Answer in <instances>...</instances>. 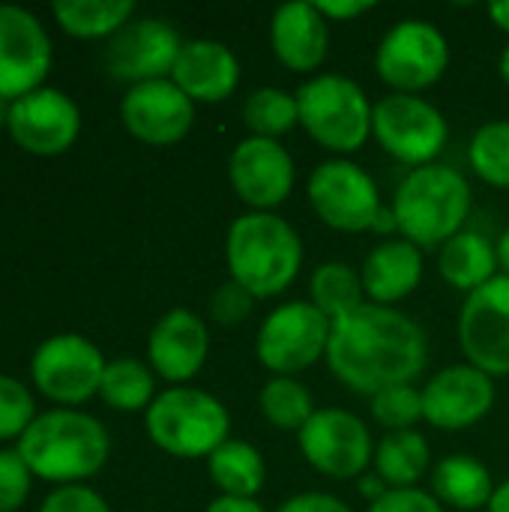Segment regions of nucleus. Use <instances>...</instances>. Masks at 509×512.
Instances as JSON below:
<instances>
[{
    "instance_id": "nucleus-48",
    "label": "nucleus",
    "mask_w": 509,
    "mask_h": 512,
    "mask_svg": "<svg viewBox=\"0 0 509 512\" xmlns=\"http://www.w3.org/2000/svg\"><path fill=\"white\" fill-rule=\"evenodd\" d=\"M9 108H12V102L0 96V126H6V123H9Z\"/></svg>"
},
{
    "instance_id": "nucleus-45",
    "label": "nucleus",
    "mask_w": 509,
    "mask_h": 512,
    "mask_svg": "<svg viewBox=\"0 0 509 512\" xmlns=\"http://www.w3.org/2000/svg\"><path fill=\"white\" fill-rule=\"evenodd\" d=\"M489 512H509V480L504 486H498L495 489V495H492V501H489Z\"/></svg>"
},
{
    "instance_id": "nucleus-20",
    "label": "nucleus",
    "mask_w": 509,
    "mask_h": 512,
    "mask_svg": "<svg viewBox=\"0 0 509 512\" xmlns=\"http://www.w3.org/2000/svg\"><path fill=\"white\" fill-rule=\"evenodd\" d=\"M207 351H210L207 327L189 309L165 312L147 342L153 369L171 384H183V381L195 378L207 360Z\"/></svg>"
},
{
    "instance_id": "nucleus-31",
    "label": "nucleus",
    "mask_w": 509,
    "mask_h": 512,
    "mask_svg": "<svg viewBox=\"0 0 509 512\" xmlns=\"http://www.w3.org/2000/svg\"><path fill=\"white\" fill-rule=\"evenodd\" d=\"M99 396L117 411H141L153 405V375L144 363L132 357L111 360L105 366Z\"/></svg>"
},
{
    "instance_id": "nucleus-21",
    "label": "nucleus",
    "mask_w": 509,
    "mask_h": 512,
    "mask_svg": "<svg viewBox=\"0 0 509 512\" xmlns=\"http://www.w3.org/2000/svg\"><path fill=\"white\" fill-rule=\"evenodd\" d=\"M270 45L282 66L291 72H312L324 63L330 45L327 18L315 3L291 0L273 12L270 21Z\"/></svg>"
},
{
    "instance_id": "nucleus-36",
    "label": "nucleus",
    "mask_w": 509,
    "mask_h": 512,
    "mask_svg": "<svg viewBox=\"0 0 509 512\" xmlns=\"http://www.w3.org/2000/svg\"><path fill=\"white\" fill-rule=\"evenodd\" d=\"M255 303L258 300L243 285H237L234 279H228V282H222L213 291V297H210V315L222 327H237V324H243L252 315Z\"/></svg>"
},
{
    "instance_id": "nucleus-38",
    "label": "nucleus",
    "mask_w": 509,
    "mask_h": 512,
    "mask_svg": "<svg viewBox=\"0 0 509 512\" xmlns=\"http://www.w3.org/2000/svg\"><path fill=\"white\" fill-rule=\"evenodd\" d=\"M39 512H111L108 504L87 486H63L57 489Z\"/></svg>"
},
{
    "instance_id": "nucleus-10",
    "label": "nucleus",
    "mask_w": 509,
    "mask_h": 512,
    "mask_svg": "<svg viewBox=\"0 0 509 512\" xmlns=\"http://www.w3.org/2000/svg\"><path fill=\"white\" fill-rule=\"evenodd\" d=\"M309 204L324 225L345 234L372 231L384 210L375 180L348 159H330L315 168L309 177Z\"/></svg>"
},
{
    "instance_id": "nucleus-32",
    "label": "nucleus",
    "mask_w": 509,
    "mask_h": 512,
    "mask_svg": "<svg viewBox=\"0 0 509 512\" xmlns=\"http://www.w3.org/2000/svg\"><path fill=\"white\" fill-rule=\"evenodd\" d=\"M258 402H261V414L267 417V423H273L276 429H285V432H300L315 414L312 393L294 378L267 381Z\"/></svg>"
},
{
    "instance_id": "nucleus-41",
    "label": "nucleus",
    "mask_w": 509,
    "mask_h": 512,
    "mask_svg": "<svg viewBox=\"0 0 509 512\" xmlns=\"http://www.w3.org/2000/svg\"><path fill=\"white\" fill-rule=\"evenodd\" d=\"M315 6L327 21H351L372 9L369 0H315Z\"/></svg>"
},
{
    "instance_id": "nucleus-9",
    "label": "nucleus",
    "mask_w": 509,
    "mask_h": 512,
    "mask_svg": "<svg viewBox=\"0 0 509 512\" xmlns=\"http://www.w3.org/2000/svg\"><path fill=\"white\" fill-rule=\"evenodd\" d=\"M447 66H450V45L444 33L423 18L399 21L381 39L375 54V69L381 81L396 93H411V96L438 84Z\"/></svg>"
},
{
    "instance_id": "nucleus-46",
    "label": "nucleus",
    "mask_w": 509,
    "mask_h": 512,
    "mask_svg": "<svg viewBox=\"0 0 509 512\" xmlns=\"http://www.w3.org/2000/svg\"><path fill=\"white\" fill-rule=\"evenodd\" d=\"M372 231H378V234H387V231H399V225H396V216H393V210H381L378 213V219H375V225H372Z\"/></svg>"
},
{
    "instance_id": "nucleus-23",
    "label": "nucleus",
    "mask_w": 509,
    "mask_h": 512,
    "mask_svg": "<svg viewBox=\"0 0 509 512\" xmlns=\"http://www.w3.org/2000/svg\"><path fill=\"white\" fill-rule=\"evenodd\" d=\"M363 291L378 306H393L417 291L423 279V249L411 240H384L378 243L363 264Z\"/></svg>"
},
{
    "instance_id": "nucleus-25",
    "label": "nucleus",
    "mask_w": 509,
    "mask_h": 512,
    "mask_svg": "<svg viewBox=\"0 0 509 512\" xmlns=\"http://www.w3.org/2000/svg\"><path fill=\"white\" fill-rule=\"evenodd\" d=\"M432 492L441 504L453 510H483L489 507L495 486L492 474L483 462L471 456H447L435 465L432 474Z\"/></svg>"
},
{
    "instance_id": "nucleus-22",
    "label": "nucleus",
    "mask_w": 509,
    "mask_h": 512,
    "mask_svg": "<svg viewBox=\"0 0 509 512\" xmlns=\"http://www.w3.org/2000/svg\"><path fill=\"white\" fill-rule=\"evenodd\" d=\"M171 81L192 102H225L240 84V63L228 45L216 39H192L183 42Z\"/></svg>"
},
{
    "instance_id": "nucleus-33",
    "label": "nucleus",
    "mask_w": 509,
    "mask_h": 512,
    "mask_svg": "<svg viewBox=\"0 0 509 512\" xmlns=\"http://www.w3.org/2000/svg\"><path fill=\"white\" fill-rule=\"evenodd\" d=\"M471 168L489 186L509 189V120H492L471 138Z\"/></svg>"
},
{
    "instance_id": "nucleus-16",
    "label": "nucleus",
    "mask_w": 509,
    "mask_h": 512,
    "mask_svg": "<svg viewBox=\"0 0 509 512\" xmlns=\"http://www.w3.org/2000/svg\"><path fill=\"white\" fill-rule=\"evenodd\" d=\"M180 48L183 42L168 21L141 18L135 24L120 27L111 36L105 66L114 78L132 81V87L144 81H162L165 75L174 72Z\"/></svg>"
},
{
    "instance_id": "nucleus-34",
    "label": "nucleus",
    "mask_w": 509,
    "mask_h": 512,
    "mask_svg": "<svg viewBox=\"0 0 509 512\" xmlns=\"http://www.w3.org/2000/svg\"><path fill=\"white\" fill-rule=\"evenodd\" d=\"M372 417L390 432H408L423 420V390L399 384L372 396Z\"/></svg>"
},
{
    "instance_id": "nucleus-37",
    "label": "nucleus",
    "mask_w": 509,
    "mask_h": 512,
    "mask_svg": "<svg viewBox=\"0 0 509 512\" xmlns=\"http://www.w3.org/2000/svg\"><path fill=\"white\" fill-rule=\"evenodd\" d=\"M30 492V468L18 450H0V512H15Z\"/></svg>"
},
{
    "instance_id": "nucleus-8",
    "label": "nucleus",
    "mask_w": 509,
    "mask_h": 512,
    "mask_svg": "<svg viewBox=\"0 0 509 512\" xmlns=\"http://www.w3.org/2000/svg\"><path fill=\"white\" fill-rule=\"evenodd\" d=\"M372 135L396 162L426 168L435 165L450 129L444 114L423 96L390 93L372 108Z\"/></svg>"
},
{
    "instance_id": "nucleus-29",
    "label": "nucleus",
    "mask_w": 509,
    "mask_h": 512,
    "mask_svg": "<svg viewBox=\"0 0 509 512\" xmlns=\"http://www.w3.org/2000/svg\"><path fill=\"white\" fill-rule=\"evenodd\" d=\"M309 294H312L309 303L315 309H321L336 324L363 306L366 291H363V276L354 267H348L342 261H327L315 270Z\"/></svg>"
},
{
    "instance_id": "nucleus-40",
    "label": "nucleus",
    "mask_w": 509,
    "mask_h": 512,
    "mask_svg": "<svg viewBox=\"0 0 509 512\" xmlns=\"http://www.w3.org/2000/svg\"><path fill=\"white\" fill-rule=\"evenodd\" d=\"M276 512H351V507L327 492H303L288 498Z\"/></svg>"
},
{
    "instance_id": "nucleus-12",
    "label": "nucleus",
    "mask_w": 509,
    "mask_h": 512,
    "mask_svg": "<svg viewBox=\"0 0 509 512\" xmlns=\"http://www.w3.org/2000/svg\"><path fill=\"white\" fill-rule=\"evenodd\" d=\"M459 345L474 369L489 378L509 375V276H495L468 294L459 315Z\"/></svg>"
},
{
    "instance_id": "nucleus-27",
    "label": "nucleus",
    "mask_w": 509,
    "mask_h": 512,
    "mask_svg": "<svg viewBox=\"0 0 509 512\" xmlns=\"http://www.w3.org/2000/svg\"><path fill=\"white\" fill-rule=\"evenodd\" d=\"M207 471L216 489L228 498H255L267 480V465L261 453L246 441H225L207 459Z\"/></svg>"
},
{
    "instance_id": "nucleus-14",
    "label": "nucleus",
    "mask_w": 509,
    "mask_h": 512,
    "mask_svg": "<svg viewBox=\"0 0 509 512\" xmlns=\"http://www.w3.org/2000/svg\"><path fill=\"white\" fill-rule=\"evenodd\" d=\"M51 66L45 27L21 6H0V96L21 99L39 90Z\"/></svg>"
},
{
    "instance_id": "nucleus-19",
    "label": "nucleus",
    "mask_w": 509,
    "mask_h": 512,
    "mask_svg": "<svg viewBox=\"0 0 509 512\" xmlns=\"http://www.w3.org/2000/svg\"><path fill=\"white\" fill-rule=\"evenodd\" d=\"M495 405V384L486 372L450 366L438 372L423 390V420L441 432H462L477 426Z\"/></svg>"
},
{
    "instance_id": "nucleus-15",
    "label": "nucleus",
    "mask_w": 509,
    "mask_h": 512,
    "mask_svg": "<svg viewBox=\"0 0 509 512\" xmlns=\"http://www.w3.org/2000/svg\"><path fill=\"white\" fill-rule=\"evenodd\" d=\"M228 177L237 198L249 204L252 213H270L294 189V159L279 141L252 135L234 147Z\"/></svg>"
},
{
    "instance_id": "nucleus-17",
    "label": "nucleus",
    "mask_w": 509,
    "mask_h": 512,
    "mask_svg": "<svg viewBox=\"0 0 509 512\" xmlns=\"http://www.w3.org/2000/svg\"><path fill=\"white\" fill-rule=\"evenodd\" d=\"M123 126L144 144L168 147L189 135L195 123V102L171 81H144L129 87L120 105Z\"/></svg>"
},
{
    "instance_id": "nucleus-3",
    "label": "nucleus",
    "mask_w": 509,
    "mask_h": 512,
    "mask_svg": "<svg viewBox=\"0 0 509 512\" xmlns=\"http://www.w3.org/2000/svg\"><path fill=\"white\" fill-rule=\"evenodd\" d=\"M399 237L420 249H435L453 240L471 213V186L450 165L414 168L393 195Z\"/></svg>"
},
{
    "instance_id": "nucleus-1",
    "label": "nucleus",
    "mask_w": 509,
    "mask_h": 512,
    "mask_svg": "<svg viewBox=\"0 0 509 512\" xmlns=\"http://www.w3.org/2000/svg\"><path fill=\"white\" fill-rule=\"evenodd\" d=\"M429 360L423 327L393 306L363 303L333 324L327 345L330 372L360 396L411 384Z\"/></svg>"
},
{
    "instance_id": "nucleus-11",
    "label": "nucleus",
    "mask_w": 509,
    "mask_h": 512,
    "mask_svg": "<svg viewBox=\"0 0 509 512\" xmlns=\"http://www.w3.org/2000/svg\"><path fill=\"white\" fill-rule=\"evenodd\" d=\"M300 453L306 462L333 480H354L363 477L369 462L375 459L372 435L366 423L342 408H321L312 420L297 432Z\"/></svg>"
},
{
    "instance_id": "nucleus-13",
    "label": "nucleus",
    "mask_w": 509,
    "mask_h": 512,
    "mask_svg": "<svg viewBox=\"0 0 509 512\" xmlns=\"http://www.w3.org/2000/svg\"><path fill=\"white\" fill-rule=\"evenodd\" d=\"M105 360L93 342L75 333L51 336L48 342L39 345L33 354V384L54 402L78 405L99 393L102 375H105Z\"/></svg>"
},
{
    "instance_id": "nucleus-35",
    "label": "nucleus",
    "mask_w": 509,
    "mask_h": 512,
    "mask_svg": "<svg viewBox=\"0 0 509 512\" xmlns=\"http://www.w3.org/2000/svg\"><path fill=\"white\" fill-rule=\"evenodd\" d=\"M33 420V396L27 393V387L15 378L0 375V441L15 435L21 438Z\"/></svg>"
},
{
    "instance_id": "nucleus-30",
    "label": "nucleus",
    "mask_w": 509,
    "mask_h": 512,
    "mask_svg": "<svg viewBox=\"0 0 509 512\" xmlns=\"http://www.w3.org/2000/svg\"><path fill=\"white\" fill-rule=\"evenodd\" d=\"M243 123L255 138H279L300 123L297 96L282 87L252 90L243 102Z\"/></svg>"
},
{
    "instance_id": "nucleus-42",
    "label": "nucleus",
    "mask_w": 509,
    "mask_h": 512,
    "mask_svg": "<svg viewBox=\"0 0 509 512\" xmlns=\"http://www.w3.org/2000/svg\"><path fill=\"white\" fill-rule=\"evenodd\" d=\"M207 512H267L255 498H228V495H222V498H216Z\"/></svg>"
},
{
    "instance_id": "nucleus-39",
    "label": "nucleus",
    "mask_w": 509,
    "mask_h": 512,
    "mask_svg": "<svg viewBox=\"0 0 509 512\" xmlns=\"http://www.w3.org/2000/svg\"><path fill=\"white\" fill-rule=\"evenodd\" d=\"M369 512H444L441 501L423 489H390Z\"/></svg>"
},
{
    "instance_id": "nucleus-47",
    "label": "nucleus",
    "mask_w": 509,
    "mask_h": 512,
    "mask_svg": "<svg viewBox=\"0 0 509 512\" xmlns=\"http://www.w3.org/2000/svg\"><path fill=\"white\" fill-rule=\"evenodd\" d=\"M498 264L504 267V276H509V228L504 231V237L498 240Z\"/></svg>"
},
{
    "instance_id": "nucleus-5",
    "label": "nucleus",
    "mask_w": 509,
    "mask_h": 512,
    "mask_svg": "<svg viewBox=\"0 0 509 512\" xmlns=\"http://www.w3.org/2000/svg\"><path fill=\"white\" fill-rule=\"evenodd\" d=\"M228 429L225 405L204 390L171 387L147 408L150 441L177 459H210L228 441Z\"/></svg>"
},
{
    "instance_id": "nucleus-18",
    "label": "nucleus",
    "mask_w": 509,
    "mask_h": 512,
    "mask_svg": "<svg viewBox=\"0 0 509 512\" xmlns=\"http://www.w3.org/2000/svg\"><path fill=\"white\" fill-rule=\"evenodd\" d=\"M9 135L18 147L27 153L39 156H54L72 147L81 129V114L78 105L51 87H39L21 99L12 102L9 108Z\"/></svg>"
},
{
    "instance_id": "nucleus-4",
    "label": "nucleus",
    "mask_w": 509,
    "mask_h": 512,
    "mask_svg": "<svg viewBox=\"0 0 509 512\" xmlns=\"http://www.w3.org/2000/svg\"><path fill=\"white\" fill-rule=\"evenodd\" d=\"M18 456L30 474L51 483L93 477L108 459V432L99 420L78 411L39 414L18 438Z\"/></svg>"
},
{
    "instance_id": "nucleus-28",
    "label": "nucleus",
    "mask_w": 509,
    "mask_h": 512,
    "mask_svg": "<svg viewBox=\"0 0 509 512\" xmlns=\"http://www.w3.org/2000/svg\"><path fill=\"white\" fill-rule=\"evenodd\" d=\"M60 27L81 39L111 36L129 24L135 3L129 0H57L51 6Z\"/></svg>"
},
{
    "instance_id": "nucleus-7",
    "label": "nucleus",
    "mask_w": 509,
    "mask_h": 512,
    "mask_svg": "<svg viewBox=\"0 0 509 512\" xmlns=\"http://www.w3.org/2000/svg\"><path fill=\"white\" fill-rule=\"evenodd\" d=\"M333 321L309 300H291L270 312L258 330V360L276 378H294L327 357Z\"/></svg>"
},
{
    "instance_id": "nucleus-49",
    "label": "nucleus",
    "mask_w": 509,
    "mask_h": 512,
    "mask_svg": "<svg viewBox=\"0 0 509 512\" xmlns=\"http://www.w3.org/2000/svg\"><path fill=\"white\" fill-rule=\"evenodd\" d=\"M501 78H504V84L509 87V45L507 51H504V57H501Z\"/></svg>"
},
{
    "instance_id": "nucleus-24",
    "label": "nucleus",
    "mask_w": 509,
    "mask_h": 512,
    "mask_svg": "<svg viewBox=\"0 0 509 512\" xmlns=\"http://www.w3.org/2000/svg\"><path fill=\"white\" fill-rule=\"evenodd\" d=\"M498 246H492L477 231H459L438 249V273L441 279L465 294H474L486 282L495 279L498 270Z\"/></svg>"
},
{
    "instance_id": "nucleus-43",
    "label": "nucleus",
    "mask_w": 509,
    "mask_h": 512,
    "mask_svg": "<svg viewBox=\"0 0 509 512\" xmlns=\"http://www.w3.org/2000/svg\"><path fill=\"white\" fill-rule=\"evenodd\" d=\"M387 492H390V489H387V483H384L378 474H363V480H360V495H366V498L375 504V501H381Z\"/></svg>"
},
{
    "instance_id": "nucleus-44",
    "label": "nucleus",
    "mask_w": 509,
    "mask_h": 512,
    "mask_svg": "<svg viewBox=\"0 0 509 512\" xmlns=\"http://www.w3.org/2000/svg\"><path fill=\"white\" fill-rule=\"evenodd\" d=\"M489 15H492V21L509 33V0H495L492 6H489Z\"/></svg>"
},
{
    "instance_id": "nucleus-2",
    "label": "nucleus",
    "mask_w": 509,
    "mask_h": 512,
    "mask_svg": "<svg viewBox=\"0 0 509 512\" xmlns=\"http://www.w3.org/2000/svg\"><path fill=\"white\" fill-rule=\"evenodd\" d=\"M231 279L255 300L282 294L300 273L303 243L300 234L273 213H246L234 219L225 240Z\"/></svg>"
},
{
    "instance_id": "nucleus-26",
    "label": "nucleus",
    "mask_w": 509,
    "mask_h": 512,
    "mask_svg": "<svg viewBox=\"0 0 509 512\" xmlns=\"http://www.w3.org/2000/svg\"><path fill=\"white\" fill-rule=\"evenodd\" d=\"M429 441L408 429L390 432L375 447V474L387 483V489H417V483L429 471Z\"/></svg>"
},
{
    "instance_id": "nucleus-6",
    "label": "nucleus",
    "mask_w": 509,
    "mask_h": 512,
    "mask_svg": "<svg viewBox=\"0 0 509 512\" xmlns=\"http://www.w3.org/2000/svg\"><path fill=\"white\" fill-rule=\"evenodd\" d=\"M300 126L333 153H354L372 135V108L363 87L345 75H315L297 93Z\"/></svg>"
}]
</instances>
